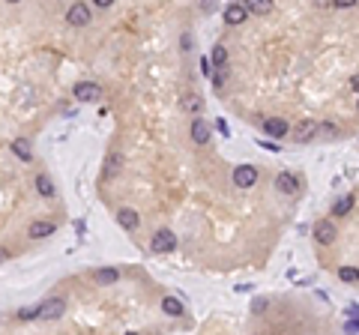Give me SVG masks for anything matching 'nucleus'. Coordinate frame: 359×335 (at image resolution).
<instances>
[{"instance_id": "9b49d317", "label": "nucleus", "mask_w": 359, "mask_h": 335, "mask_svg": "<svg viewBox=\"0 0 359 335\" xmlns=\"http://www.w3.org/2000/svg\"><path fill=\"white\" fill-rule=\"evenodd\" d=\"M123 162H126V156H123L120 150H111V153L105 156V177L120 174V171H123Z\"/></svg>"}, {"instance_id": "f3484780", "label": "nucleus", "mask_w": 359, "mask_h": 335, "mask_svg": "<svg viewBox=\"0 0 359 335\" xmlns=\"http://www.w3.org/2000/svg\"><path fill=\"white\" fill-rule=\"evenodd\" d=\"M12 153H15L21 162H30V159H33V150H30V141H27V138L12 141Z\"/></svg>"}, {"instance_id": "aec40b11", "label": "nucleus", "mask_w": 359, "mask_h": 335, "mask_svg": "<svg viewBox=\"0 0 359 335\" xmlns=\"http://www.w3.org/2000/svg\"><path fill=\"white\" fill-rule=\"evenodd\" d=\"M351 210H354V195H345L333 204V216H348Z\"/></svg>"}, {"instance_id": "6e6552de", "label": "nucleus", "mask_w": 359, "mask_h": 335, "mask_svg": "<svg viewBox=\"0 0 359 335\" xmlns=\"http://www.w3.org/2000/svg\"><path fill=\"white\" fill-rule=\"evenodd\" d=\"M276 189L285 192V195H297V192H300V180H297L291 171H282V174L276 177Z\"/></svg>"}, {"instance_id": "423d86ee", "label": "nucleus", "mask_w": 359, "mask_h": 335, "mask_svg": "<svg viewBox=\"0 0 359 335\" xmlns=\"http://www.w3.org/2000/svg\"><path fill=\"white\" fill-rule=\"evenodd\" d=\"M63 309H66L63 300H45V303L39 306V321H57V318L63 315Z\"/></svg>"}, {"instance_id": "0eeeda50", "label": "nucleus", "mask_w": 359, "mask_h": 335, "mask_svg": "<svg viewBox=\"0 0 359 335\" xmlns=\"http://www.w3.org/2000/svg\"><path fill=\"white\" fill-rule=\"evenodd\" d=\"M294 138H297L300 144H309V141H315V138H318V123H312V120H303V123H297V126H294Z\"/></svg>"}, {"instance_id": "c85d7f7f", "label": "nucleus", "mask_w": 359, "mask_h": 335, "mask_svg": "<svg viewBox=\"0 0 359 335\" xmlns=\"http://www.w3.org/2000/svg\"><path fill=\"white\" fill-rule=\"evenodd\" d=\"M348 321H357L359 324V306H348Z\"/></svg>"}, {"instance_id": "dca6fc26", "label": "nucleus", "mask_w": 359, "mask_h": 335, "mask_svg": "<svg viewBox=\"0 0 359 335\" xmlns=\"http://www.w3.org/2000/svg\"><path fill=\"white\" fill-rule=\"evenodd\" d=\"M243 6L252 15H270L273 12V0H243Z\"/></svg>"}, {"instance_id": "20e7f679", "label": "nucleus", "mask_w": 359, "mask_h": 335, "mask_svg": "<svg viewBox=\"0 0 359 335\" xmlns=\"http://www.w3.org/2000/svg\"><path fill=\"white\" fill-rule=\"evenodd\" d=\"M99 96H102V87H99V84H93V81L75 84V99H78V102H96Z\"/></svg>"}, {"instance_id": "5701e85b", "label": "nucleus", "mask_w": 359, "mask_h": 335, "mask_svg": "<svg viewBox=\"0 0 359 335\" xmlns=\"http://www.w3.org/2000/svg\"><path fill=\"white\" fill-rule=\"evenodd\" d=\"M339 279L354 285V282H359V270H354V267H342V270H339Z\"/></svg>"}, {"instance_id": "9d476101", "label": "nucleus", "mask_w": 359, "mask_h": 335, "mask_svg": "<svg viewBox=\"0 0 359 335\" xmlns=\"http://www.w3.org/2000/svg\"><path fill=\"white\" fill-rule=\"evenodd\" d=\"M246 18H249V9H246L243 3H228V9H225V21H228V24L237 27V24H243Z\"/></svg>"}, {"instance_id": "4468645a", "label": "nucleus", "mask_w": 359, "mask_h": 335, "mask_svg": "<svg viewBox=\"0 0 359 335\" xmlns=\"http://www.w3.org/2000/svg\"><path fill=\"white\" fill-rule=\"evenodd\" d=\"M54 234V225L51 222H33L30 228H27V237L30 240H45V237H51Z\"/></svg>"}, {"instance_id": "f8f14e48", "label": "nucleus", "mask_w": 359, "mask_h": 335, "mask_svg": "<svg viewBox=\"0 0 359 335\" xmlns=\"http://www.w3.org/2000/svg\"><path fill=\"white\" fill-rule=\"evenodd\" d=\"M117 279H120V273H117L114 267H99V270H93V282H96V285H117Z\"/></svg>"}, {"instance_id": "412c9836", "label": "nucleus", "mask_w": 359, "mask_h": 335, "mask_svg": "<svg viewBox=\"0 0 359 335\" xmlns=\"http://www.w3.org/2000/svg\"><path fill=\"white\" fill-rule=\"evenodd\" d=\"M162 309H165V315H171V318H180V315H183V303H180L177 297H165V300H162Z\"/></svg>"}, {"instance_id": "39448f33", "label": "nucleus", "mask_w": 359, "mask_h": 335, "mask_svg": "<svg viewBox=\"0 0 359 335\" xmlns=\"http://www.w3.org/2000/svg\"><path fill=\"white\" fill-rule=\"evenodd\" d=\"M234 183H237L240 189H252V186L258 183V171H255V165H240V168L234 171Z\"/></svg>"}, {"instance_id": "a211bd4d", "label": "nucleus", "mask_w": 359, "mask_h": 335, "mask_svg": "<svg viewBox=\"0 0 359 335\" xmlns=\"http://www.w3.org/2000/svg\"><path fill=\"white\" fill-rule=\"evenodd\" d=\"M36 192L42 195V198H54V183H51V177L48 174H36Z\"/></svg>"}, {"instance_id": "c9c22d12", "label": "nucleus", "mask_w": 359, "mask_h": 335, "mask_svg": "<svg viewBox=\"0 0 359 335\" xmlns=\"http://www.w3.org/2000/svg\"><path fill=\"white\" fill-rule=\"evenodd\" d=\"M351 87H354V90H357V93H359V75H354V81H351Z\"/></svg>"}, {"instance_id": "f257e3e1", "label": "nucleus", "mask_w": 359, "mask_h": 335, "mask_svg": "<svg viewBox=\"0 0 359 335\" xmlns=\"http://www.w3.org/2000/svg\"><path fill=\"white\" fill-rule=\"evenodd\" d=\"M150 249H153L156 255L174 252V249H177V237H174V231H156L153 240H150Z\"/></svg>"}, {"instance_id": "72a5a7b5", "label": "nucleus", "mask_w": 359, "mask_h": 335, "mask_svg": "<svg viewBox=\"0 0 359 335\" xmlns=\"http://www.w3.org/2000/svg\"><path fill=\"white\" fill-rule=\"evenodd\" d=\"M6 261H9V252H6V249H0V264H6Z\"/></svg>"}, {"instance_id": "7ed1b4c3", "label": "nucleus", "mask_w": 359, "mask_h": 335, "mask_svg": "<svg viewBox=\"0 0 359 335\" xmlns=\"http://www.w3.org/2000/svg\"><path fill=\"white\" fill-rule=\"evenodd\" d=\"M66 21H69L72 27H87V24H90V9H87L84 3H72L69 12H66Z\"/></svg>"}, {"instance_id": "cd10ccee", "label": "nucleus", "mask_w": 359, "mask_h": 335, "mask_svg": "<svg viewBox=\"0 0 359 335\" xmlns=\"http://www.w3.org/2000/svg\"><path fill=\"white\" fill-rule=\"evenodd\" d=\"M359 0H333V6L336 9H351V6H357Z\"/></svg>"}, {"instance_id": "a878e982", "label": "nucleus", "mask_w": 359, "mask_h": 335, "mask_svg": "<svg viewBox=\"0 0 359 335\" xmlns=\"http://www.w3.org/2000/svg\"><path fill=\"white\" fill-rule=\"evenodd\" d=\"M216 6H219V0H198V9H201V12H207V15H210V12H216Z\"/></svg>"}, {"instance_id": "2f4dec72", "label": "nucleus", "mask_w": 359, "mask_h": 335, "mask_svg": "<svg viewBox=\"0 0 359 335\" xmlns=\"http://www.w3.org/2000/svg\"><path fill=\"white\" fill-rule=\"evenodd\" d=\"M348 333H359V324H357V321H348Z\"/></svg>"}, {"instance_id": "393cba45", "label": "nucleus", "mask_w": 359, "mask_h": 335, "mask_svg": "<svg viewBox=\"0 0 359 335\" xmlns=\"http://www.w3.org/2000/svg\"><path fill=\"white\" fill-rule=\"evenodd\" d=\"M18 318H21V321H36V318H39V306H27V309H21Z\"/></svg>"}, {"instance_id": "7c9ffc66", "label": "nucleus", "mask_w": 359, "mask_h": 335, "mask_svg": "<svg viewBox=\"0 0 359 335\" xmlns=\"http://www.w3.org/2000/svg\"><path fill=\"white\" fill-rule=\"evenodd\" d=\"M264 309H267V300H258V303H255V312H258V315H261V312H264Z\"/></svg>"}, {"instance_id": "ddd939ff", "label": "nucleus", "mask_w": 359, "mask_h": 335, "mask_svg": "<svg viewBox=\"0 0 359 335\" xmlns=\"http://www.w3.org/2000/svg\"><path fill=\"white\" fill-rule=\"evenodd\" d=\"M264 132L273 135V138H282V135L288 132V123H285L282 117H267V120H264Z\"/></svg>"}, {"instance_id": "1a4fd4ad", "label": "nucleus", "mask_w": 359, "mask_h": 335, "mask_svg": "<svg viewBox=\"0 0 359 335\" xmlns=\"http://www.w3.org/2000/svg\"><path fill=\"white\" fill-rule=\"evenodd\" d=\"M117 222H120V228H126V231H138L141 216H138L132 207H123V210H117Z\"/></svg>"}, {"instance_id": "c756f323", "label": "nucleus", "mask_w": 359, "mask_h": 335, "mask_svg": "<svg viewBox=\"0 0 359 335\" xmlns=\"http://www.w3.org/2000/svg\"><path fill=\"white\" fill-rule=\"evenodd\" d=\"M216 129H219L222 135H228V123H225V120H219V123H216Z\"/></svg>"}, {"instance_id": "b1692460", "label": "nucleus", "mask_w": 359, "mask_h": 335, "mask_svg": "<svg viewBox=\"0 0 359 335\" xmlns=\"http://www.w3.org/2000/svg\"><path fill=\"white\" fill-rule=\"evenodd\" d=\"M318 135H324V138H336L339 129H336L333 123H318Z\"/></svg>"}, {"instance_id": "473e14b6", "label": "nucleus", "mask_w": 359, "mask_h": 335, "mask_svg": "<svg viewBox=\"0 0 359 335\" xmlns=\"http://www.w3.org/2000/svg\"><path fill=\"white\" fill-rule=\"evenodd\" d=\"M93 3H96V6H102V9H108V6H111L114 0H93Z\"/></svg>"}, {"instance_id": "4be33fe9", "label": "nucleus", "mask_w": 359, "mask_h": 335, "mask_svg": "<svg viewBox=\"0 0 359 335\" xmlns=\"http://www.w3.org/2000/svg\"><path fill=\"white\" fill-rule=\"evenodd\" d=\"M210 60H213V66H225V63H228V48H225V45H216Z\"/></svg>"}, {"instance_id": "2eb2a0df", "label": "nucleus", "mask_w": 359, "mask_h": 335, "mask_svg": "<svg viewBox=\"0 0 359 335\" xmlns=\"http://www.w3.org/2000/svg\"><path fill=\"white\" fill-rule=\"evenodd\" d=\"M192 141H195V144H201V147H204V144L210 141V126H207V123H204L201 117H198V120L192 123Z\"/></svg>"}, {"instance_id": "f03ea898", "label": "nucleus", "mask_w": 359, "mask_h": 335, "mask_svg": "<svg viewBox=\"0 0 359 335\" xmlns=\"http://www.w3.org/2000/svg\"><path fill=\"white\" fill-rule=\"evenodd\" d=\"M336 237H339V228H336L330 219H321V222L315 225V240H318L321 246H330V243H336Z\"/></svg>"}, {"instance_id": "bb28decb", "label": "nucleus", "mask_w": 359, "mask_h": 335, "mask_svg": "<svg viewBox=\"0 0 359 335\" xmlns=\"http://www.w3.org/2000/svg\"><path fill=\"white\" fill-rule=\"evenodd\" d=\"M201 72H204V75H213V60H210V57H201Z\"/></svg>"}, {"instance_id": "e433bc0d", "label": "nucleus", "mask_w": 359, "mask_h": 335, "mask_svg": "<svg viewBox=\"0 0 359 335\" xmlns=\"http://www.w3.org/2000/svg\"><path fill=\"white\" fill-rule=\"evenodd\" d=\"M6 3H18V0H6Z\"/></svg>"}, {"instance_id": "f704fd0d", "label": "nucleus", "mask_w": 359, "mask_h": 335, "mask_svg": "<svg viewBox=\"0 0 359 335\" xmlns=\"http://www.w3.org/2000/svg\"><path fill=\"white\" fill-rule=\"evenodd\" d=\"M315 6H333V0H312Z\"/></svg>"}, {"instance_id": "6ab92c4d", "label": "nucleus", "mask_w": 359, "mask_h": 335, "mask_svg": "<svg viewBox=\"0 0 359 335\" xmlns=\"http://www.w3.org/2000/svg\"><path fill=\"white\" fill-rule=\"evenodd\" d=\"M180 108H183V111H189V114H198V111L204 108V102H201V96H198V93H189V96H183Z\"/></svg>"}]
</instances>
